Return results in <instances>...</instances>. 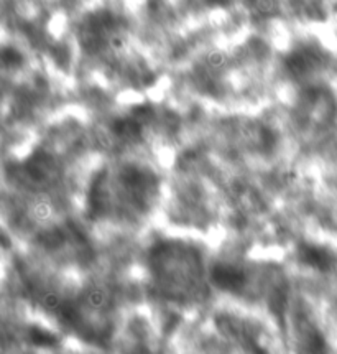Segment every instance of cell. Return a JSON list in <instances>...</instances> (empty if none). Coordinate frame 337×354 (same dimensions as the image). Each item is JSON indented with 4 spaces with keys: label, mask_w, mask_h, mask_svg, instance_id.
Segmentation results:
<instances>
[{
    "label": "cell",
    "mask_w": 337,
    "mask_h": 354,
    "mask_svg": "<svg viewBox=\"0 0 337 354\" xmlns=\"http://www.w3.org/2000/svg\"><path fill=\"white\" fill-rule=\"evenodd\" d=\"M298 257L305 266L321 272H327L334 264V257L329 250L314 244H301L298 249Z\"/></svg>",
    "instance_id": "1"
},
{
    "label": "cell",
    "mask_w": 337,
    "mask_h": 354,
    "mask_svg": "<svg viewBox=\"0 0 337 354\" xmlns=\"http://www.w3.org/2000/svg\"><path fill=\"white\" fill-rule=\"evenodd\" d=\"M211 277H213V282L218 285V287L224 288V290L227 292L237 290V288H240L245 282V275L242 274L239 269L227 264L215 266Z\"/></svg>",
    "instance_id": "2"
},
{
    "label": "cell",
    "mask_w": 337,
    "mask_h": 354,
    "mask_svg": "<svg viewBox=\"0 0 337 354\" xmlns=\"http://www.w3.org/2000/svg\"><path fill=\"white\" fill-rule=\"evenodd\" d=\"M3 62L6 63H10V64H20L23 59H21V56L17 53L14 48H8V50H3Z\"/></svg>",
    "instance_id": "3"
}]
</instances>
